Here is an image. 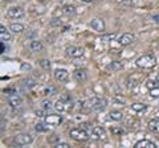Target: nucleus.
<instances>
[{"instance_id": "obj_1", "label": "nucleus", "mask_w": 159, "mask_h": 148, "mask_svg": "<svg viewBox=\"0 0 159 148\" xmlns=\"http://www.w3.org/2000/svg\"><path fill=\"white\" fill-rule=\"evenodd\" d=\"M137 66L142 69H151L157 65V58L154 54H143L139 58H137Z\"/></svg>"}, {"instance_id": "obj_2", "label": "nucleus", "mask_w": 159, "mask_h": 148, "mask_svg": "<svg viewBox=\"0 0 159 148\" xmlns=\"http://www.w3.org/2000/svg\"><path fill=\"white\" fill-rule=\"evenodd\" d=\"M54 108L58 111V112H69L72 111L73 108V103H72V99H70V95H62L60 99L56 102V105H54Z\"/></svg>"}, {"instance_id": "obj_3", "label": "nucleus", "mask_w": 159, "mask_h": 148, "mask_svg": "<svg viewBox=\"0 0 159 148\" xmlns=\"http://www.w3.org/2000/svg\"><path fill=\"white\" fill-rule=\"evenodd\" d=\"M33 143V136L31 134H19L13 137V144L17 147L29 146Z\"/></svg>"}, {"instance_id": "obj_4", "label": "nucleus", "mask_w": 159, "mask_h": 148, "mask_svg": "<svg viewBox=\"0 0 159 148\" xmlns=\"http://www.w3.org/2000/svg\"><path fill=\"white\" fill-rule=\"evenodd\" d=\"M69 135H70L72 139L77 140V141H85V140L89 139V134L86 132L85 128H82V127L73 128V130L69 132Z\"/></svg>"}, {"instance_id": "obj_5", "label": "nucleus", "mask_w": 159, "mask_h": 148, "mask_svg": "<svg viewBox=\"0 0 159 148\" xmlns=\"http://www.w3.org/2000/svg\"><path fill=\"white\" fill-rule=\"evenodd\" d=\"M89 106H90V108L94 112H102L106 108L107 102H106V99H103V98L97 97V98H93L90 101V105Z\"/></svg>"}, {"instance_id": "obj_6", "label": "nucleus", "mask_w": 159, "mask_h": 148, "mask_svg": "<svg viewBox=\"0 0 159 148\" xmlns=\"http://www.w3.org/2000/svg\"><path fill=\"white\" fill-rule=\"evenodd\" d=\"M6 16L8 19H13V20H19V19H23L25 16V12L21 7H11L8 8V11L6 13Z\"/></svg>"}, {"instance_id": "obj_7", "label": "nucleus", "mask_w": 159, "mask_h": 148, "mask_svg": "<svg viewBox=\"0 0 159 148\" xmlns=\"http://www.w3.org/2000/svg\"><path fill=\"white\" fill-rule=\"evenodd\" d=\"M90 139L92 140H105L106 139V131L103 127H93L90 131Z\"/></svg>"}, {"instance_id": "obj_8", "label": "nucleus", "mask_w": 159, "mask_h": 148, "mask_svg": "<svg viewBox=\"0 0 159 148\" xmlns=\"http://www.w3.org/2000/svg\"><path fill=\"white\" fill-rule=\"evenodd\" d=\"M134 41H135V34L130 33V32H126V33L121 34L119 38H118V44H119V45H122V46L130 45V44H133Z\"/></svg>"}, {"instance_id": "obj_9", "label": "nucleus", "mask_w": 159, "mask_h": 148, "mask_svg": "<svg viewBox=\"0 0 159 148\" xmlns=\"http://www.w3.org/2000/svg\"><path fill=\"white\" fill-rule=\"evenodd\" d=\"M66 56L72 57V58H80L84 56V49L81 46H76V45H70L65 49Z\"/></svg>"}, {"instance_id": "obj_10", "label": "nucleus", "mask_w": 159, "mask_h": 148, "mask_svg": "<svg viewBox=\"0 0 159 148\" xmlns=\"http://www.w3.org/2000/svg\"><path fill=\"white\" fill-rule=\"evenodd\" d=\"M7 101H8V103L11 105V107H13V108H16V107H20L23 105V98L20 97L17 93H11V94H8V97H7Z\"/></svg>"}, {"instance_id": "obj_11", "label": "nucleus", "mask_w": 159, "mask_h": 148, "mask_svg": "<svg viewBox=\"0 0 159 148\" xmlns=\"http://www.w3.org/2000/svg\"><path fill=\"white\" fill-rule=\"evenodd\" d=\"M44 122H45L47 124L52 126V127H56V126H58L60 123L62 122V116L58 115V114H49V115H45V118H44Z\"/></svg>"}, {"instance_id": "obj_12", "label": "nucleus", "mask_w": 159, "mask_h": 148, "mask_svg": "<svg viewBox=\"0 0 159 148\" xmlns=\"http://www.w3.org/2000/svg\"><path fill=\"white\" fill-rule=\"evenodd\" d=\"M54 78L58 82H66L69 78V73L65 70V69H56L54 70Z\"/></svg>"}, {"instance_id": "obj_13", "label": "nucleus", "mask_w": 159, "mask_h": 148, "mask_svg": "<svg viewBox=\"0 0 159 148\" xmlns=\"http://www.w3.org/2000/svg\"><path fill=\"white\" fill-rule=\"evenodd\" d=\"M90 28L94 29L96 32H103L105 31V23L102 19H93L90 21Z\"/></svg>"}, {"instance_id": "obj_14", "label": "nucleus", "mask_w": 159, "mask_h": 148, "mask_svg": "<svg viewBox=\"0 0 159 148\" xmlns=\"http://www.w3.org/2000/svg\"><path fill=\"white\" fill-rule=\"evenodd\" d=\"M73 78L77 82H84L88 78V73L85 69H76V70L73 72Z\"/></svg>"}, {"instance_id": "obj_15", "label": "nucleus", "mask_w": 159, "mask_h": 148, "mask_svg": "<svg viewBox=\"0 0 159 148\" xmlns=\"http://www.w3.org/2000/svg\"><path fill=\"white\" fill-rule=\"evenodd\" d=\"M134 148H157V144L151 140L142 139V140H138L135 144H134Z\"/></svg>"}, {"instance_id": "obj_16", "label": "nucleus", "mask_w": 159, "mask_h": 148, "mask_svg": "<svg viewBox=\"0 0 159 148\" xmlns=\"http://www.w3.org/2000/svg\"><path fill=\"white\" fill-rule=\"evenodd\" d=\"M107 119L114 120V122H121L123 119V114H122V111H119V110H111L107 114Z\"/></svg>"}, {"instance_id": "obj_17", "label": "nucleus", "mask_w": 159, "mask_h": 148, "mask_svg": "<svg viewBox=\"0 0 159 148\" xmlns=\"http://www.w3.org/2000/svg\"><path fill=\"white\" fill-rule=\"evenodd\" d=\"M29 49H31L32 52H40L43 50V42L37 40V38H33V40L31 41V44H29Z\"/></svg>"}, {"instance_id": "obj_18", "label": "nucleus", "mask_w": 159, "mask_h": 148, "mask_svg": "<svg viewBox=\"0 0 159 148\" xmlns=\"http://www.w3.org/2000/svg\"><path fill=\"white\" fill-rule=\"evenodd\" d=\"M122 67H123V63L121 61H113L111 63H109L106 66V69L110 72H119V70H122Z\"/></svg>"}, {"instance_id": "obj_19", "label": "nucleus", "mask_w": 159, "mask_h": 148, "mask_svg": "<svg viewBox=\"0 0 159 148\" xmlns=\"http://www.w3.org/2000/svg\"><path fill=\"white\" fill-rule=\"evenodd\" d=\"M0 40H2L3 42L11 40V33H9V31L4 25L0 27Z\"/></svg>"}, {"instance_id": "obj_20", "label": "nucleus", "mask_w": 159, "mask_h": 148, "mask_svg": "<svg viewBox=\"0 0 159 148\" xmlns=\"http://www.w3.org/2000/svg\"><path fill=\"white\" fill-rule=\"evenodd\" d=\"M148 130L155 132V134H159V118H154L148 122Z\"/></svg>"}, {"instance_id": "obj_21", "label": "nucleus", "mask_w": 159, "mask_h": 148, "mask_svg": "<svg viewBox=\"0 0 159 148\" xmlns=\"http://www.w3.org/2000/svg\"><path fill=\"white\" fill-rule=\"evenodd\" d=\"M62 12L65 16H74L76 15V7L72 6V4H66V6L62 7Z\"/></svg>"}, {"instance_id": "obj_22", "label": "nucleus", "mask_w": 159, "mask_h": 148, "mask_svg": "<svg viewBox=\"0 0 159 148\" xmlns=\"http://www.w3.org/2000/svg\"><path fill=\"white\" fill-rule=\"evenodd\" d=\"M131 110L135 112H146L147 106L143 105V103H133L131 105Z\"/></svg>"}, {"instance_id": "obj_23", "label": "nucleus", "mask_w": 159, "mask_h": 148, "mask_svg": "<svg viewBox=\"0 0 159 148\" xmlns=\"http://www.w3.org/2000/svg\"><path fill=\"white\" fill-rule=\"evenodd\" d=\"M9 29H11L13 33H21L24 31V25L20 23H12L11 25H9Z\"/></svg>"}, {"instance_id": "obj_24", "label": "nucleus", "mask_w": 159, "mask_h": 148, "mask_svg": "<svg viewBox=\"0 0 159 148\" xmlns=\"http://www.w3.org/2000/svg\"><path fill=\"white\" fill-rule=\"evenodd\" d=\"M36 85H37V81L33 80V78H27V80H24V87H27V89H33Z\"/></svg>"}, {"instance_id": "obj_25", "label": "nucleus", "mask_w": 159, "mask_h": 148, "mask_svg": "<svg viewBox=\"0 0 159 148\" xmlns=\"http://www.w3.org/2000/svg\"><path fill=\"white\" fill-rule=\"evenodd\" d=\"M48 126L49 124H47L45 122H44V123H37V124L34 126V130H36L37 132H47L48 128H49Z\"/></svg>"}, {"instance_id": "obj_26", "label": "nucleus", "mask_w": 159, "mask_h": 148, "mask_svg": "<svg viewBox=\"0 0 159 148\" xmlns=\"http://www.w3.org/2000/svg\"><path fill=\"white\" fill-rule=\"evenodd\" d=\"M116 37H117V34H116V33H107V34H103L101 40H102V41H105V42H109V41H113Z\"/></svg>"}, {"instance_id": "obj_27", "label": "nucleus", "mask_w": 159, "mask_h": 148, "mask_svg": "<svg viewBox=\"0 0 159 148\" xmlns=\"http://www.w3.org/2000/svg\"><path fill=\"white\" fill-rule=\"evenodd\" d=\"M111 134L116 136H119V135L125 134V130L122 127H111Z\"/></svg>"}, {"instance_id": "obj_28", "label": "nucleus", "mask_w": 159, "mask_h": 148, "mask_svg": "<svg viewBox=\"0 0 159 148\" xmlns=\"http://www.w3.org/2000/svg\"><path fill=\"white\" fill-rule=\"evenodd\" d=\"M41 108H43L44 111L51 110V108H52V102L49 101V99H44V101L41 102Z\"/></svg>"}, {"instance_id": "obj_29", "label": "nucleus", "mask_w": 159, "mask_h": 148, "mask_svg": "<svg viewBox=\"0 0 159 148\" xmlns=\"http://www.w3.org/2000/svg\"><path fill=\"white\" fill-rule=\"evenodd\" d=\"M148 91H150V95L152 98H159V85L152 89H148Z\"/></svg>"}, {"instance_id": "obj_30", "label": "nucleus", "mask_w": 159, "mask_h": 148, "mask_svg": "<svg viewBox=\"0 0 159 148\" xmlns=\"http://www.w3.org/2000/svg\"><path fill=\"white\" fill-rule=\"evenodd\" d=\"M40 66H41L44 70H49V69H51V61L41 60V61H40Z\"/></svg>"}, {"instance_id": "obj_31", "label": "nucleus", "mask_w": 159, "mask_h": 148, "mask_svg": "<svg viewBox=\"0 0 159 148\" xmlns=\"http://www.w3.org/2000/svg\"><path fill=\"white\" fill-rule=\"evenodd\" d=\"M44 93H45V94H49V95H54L56 94V89H54L53 86H47L45 89H44Z\"/></svg>"}, {"instance_id": "obj_32", "label": "nucleus", "mask_w": 159, "mask_h": 148, "mask_svg": "<svg viewBox=\"0 0 159 148\" xmlns=\"http://www.w3.org/2000/svg\"><path fill=\"white\" fill-rule=\"evenodd\" d=\"M51 25L52 27H61L62 25V21L60 20V19H57V17H53L52 20H51Z\"/></svg>"}, {"instance_id": "obj_33", "label": "nucleus", "mask_w": 159, "mask_h": 148, "mask_svg": "<svg viewBox=\"0 0 159 148\" xmlns=\"http://www.w3.org/2000/svg\"><path fill=\"white\" fill-rule=\"evenodd\" d=\"M32 70V66L28 65V63H23L21 65V72H31Z\"/></svg>"}, {"instance_id": "obj_34", "label": "nucleus", "mask_w": 159, "mask_h": 148, "mask_svg": "<svg viewBox=\"0 0 159 148\" xmlns=\"http://www.w3.org/2000/svg\"><path fill=\"white\" fill-rule=\"evenodd\" d=\"M54 147L56 148H69V144L68 143H56V144H54Z\"/></svg>"}, {"instance_id": "obj_35", "label": "nucleus", "mask_w": 159, "mask_h": 148, "mask_svg": "<svg viewBox=\"0 0 159 148\" xmlns=\"http://www.w3.org/2000/svg\"><path fill=\"white\" fill-rule=\"evenodd\" d=\"M54 141H60V136L58 135H52V137L49 139V143H54Z\"/></svg>"}, {"instance_id": "obj_36", "label": "nucleus", "mask_w": 159, "mask_h": 148, "mask_svg": "<svg viewBox=\"0 0 159 148\" xmlns=\"http://www.w3.org/2000/svg\"><path fill=\"white\" fill-rule=\"evenodd\" d=\"M151 19H152V20L155 21V23H158V24H159V15H152Z\"/></svg>"}, {"instance_id": "obj_37", "label": "nucleus", "mask_w": 159, "mask_h": 148, "mask_svg": "<svg viewBox=\"0 0 159 148\" xmlns=\"http://www.w3.org/2000/svg\"><path fill=\"white\" fill-rule=\"evenodd\" d=\"M36 115L40 116V118H45V115H44V112H43V111H36Z\"/></svg>"}, {"instance_id": "obj_38", "label": "nucleus", "mask_w": 159, "mask_h": 148, "mask_svg": "<svg viewBox=\"0 0 159 148\" xmlns=\"http://www.w3.org/2000/svg\"><path fill=\"white\" fill-rule=\"evenodd\" d=\"M34 34H36V32H34V31H33V32H31V33H29V34H28V36H27V37H28V38H32V37L34 36Z\"/></svg>"}, {"instance_id": "obj_39", "label": "nucleus", "mask_w": 159, "mask_h": 148, "mask_svg": "<svg viewBox=\"0 0 159 148\" xmlns=\"http://www.w3.org/2000/svg\"><path fill=\"white\" fill-rule=\"evenodd\" d=\"M81 2H82V3H92L93 0H81Z\"/></svg>"}, {"instance_id": "obj_40", "label": "nucleus", "mask_w": 159, "mask_h": 148, "mask_svg": "<svg viewBox=\"0 0 159 148\" xmlns=\"http://www.w3.org/2000/svg\"><path fill=\"white\" fill-rule=\"evenodd\" d=\"M157 82H158V85H159V74H158V77H157Z\"/></svg>"}]
</instances>
